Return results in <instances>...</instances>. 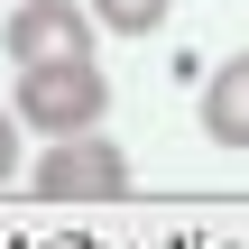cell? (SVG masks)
<instances>
[{"label":"cell","instance_id":"obj_1","mask_svg":"<svg viewBox=\"0 0 249 249\" xmlns=\"http://www.w3.org/2000/svg\"><path fill=\"white\" fill-rule=\"evenodd\" d=\"M9 111H18V129H46V139H92V129H102V111H111V83H102L92 65H37V74H18Z\"/></svg>","mask_w":249,"mask_h":249},{"label":"cell","instance_id":"obj_2","mask_svg":"<svg viewBox=\"0 0 249 249\" xmlns=\"http://www.w3.org/2000/svg\"><path fill=\"white\" fill-rule=\"evenodd\" d=\"M28 185L46 194V203H111V194H129V157L92 129V139H55L37 166H28Z\"/></svg>","mask_w":249,"mask_h":249},{"label":"cell","instance_id":"obj_3","mask_svg":"<svg viewBox=\"0 0 249 249\" xmlns=\"http://www.w3.org/2000/svg\"><path fill=\"white\" fill-rule=\"evenodd\" d=\"M0 37H9L18 74H37V65H92V9L83 0H18Z\"/></svg>","mask_w":249,"mask_h":249},{"label":"cell","instance_id":"obj_4","mask_svg":"<svg viewBox=\"0 0 249 249\" xmlns=\"http://www.w3.org/2000/svg\"><path fill=\"white\" fill-rule=\"evenodd\" d=\"M203 139L213 148H249V55H231L203 83Z\"/></svg>","mask_w":249,"mask_h":249},{"label":"cell","instance_id":"obj_5","mask_svg":"<svg viewBox=\"0 0 249 249\" xmlns=\"http://www.w3.org/2000/svg\"><path fill=\"white\" fill-rule=\"evenodd\" d=\"M83 9H92V28H111V37H157L176 0H83Z\"/></svg>","mask_w":249,"mask_h":249},{"label":"cell","instance_id":"obj_6","mask_svg":"<svg viewBox=\"0 0 249 249\" xmlns=\"http://www.w3.org/2000/svg\"><path fill=\"white\" fill-rule=\"evenodd\" d=\"M18 185V111H0V194Z\"/></svg>","mask_w":249,"mask_h":249}]
</instances>
